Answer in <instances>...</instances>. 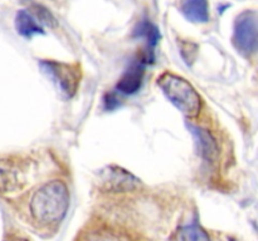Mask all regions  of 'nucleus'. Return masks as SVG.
<instances>
[{
    "mask_svg": "<svg viewBox=\"0 0 258 241\" xmlns=\"http://www.w3.org/2000/svg\"><path fill=\"white\" fill-rule=\"evenodd\" d=\"M233 44L243 55H251L257 49V17L253 12H244L237 18Z\"/></svg>",
    "mask_w": 258,
    "mask_h": 241,
    "instance_id": "4",
    "label": "nucleus"
},
{
    "mask_svg": "<svg viewBox=\"0 0 258 241\" xmlns=\"http://www.w3.org/2000/svg\"><path fill=\"white\" fill-rule=\"evenodd\" d=\"M136 34L139 37L145 38L148 44L150 47H154V45L158 44L159 38H160V33H159V29L154 24H151L150 22H143L139 24L138 29H136Z\"/></svg>",
    "mask_w": 258,
    "mask_h": 241,
    "instance_id": "10",
    "label": "nucleus"
},
{
    "mask_svg": "<svg viewBox=\"0 0 258 241\" xmlns=\"http://www.w3.org/2000/svg\"><path fill=\"white\" fill-rule=\"evenodd\" d=\"M183 241H211L208 233L197 223L186 226L181 232Z\"/></svg>",
    "mask_w": 258,
    "mask_h": 241,
    "instance_id": "11",
    "label": "nucleus"
},
{
    "mask_svg": "<svg viewBox=\"0 0 258 241\" xmlns=\"http://www.w3.org/2000/svg\"><path fill=\"white\" fill-rule=\"evenodd\" d=\"M190 128H191V132H193L197 137V143H198L201 155L204 156L207 160H213V157L217 153V146L213 138H212L211 135L207 133L204 130H201V128H194V127H190Z\"/></svg>",
    "mask_w": 258,
    "mask_h": 241,
    "instance_id": "8",
    "label": "nucleus"
},
{
    "mask_svg": "<svg viewBox=\"0 0 258 241\" xmlns=\"http://www.w3.org/2000/svg\"><path fill=\"white\" fill-rule=\"evenodd\" d=\"M40 69L66 97L70 98L75 94L81 77L77 68L63 63L44 60L40 62Z\"/></svg>",
    "mask_w": 258,
    "mask_h": 241,
    "instance_id": "3",
    "label": "nucleus"
},
{
    "mask_svg": "<svg viewBox=\"0 0 258 241\" xmlns=\"http://www.w3.org/2000/svg\"><path fill=\"white\" fill-rule=\"evenodd\" d=\"M158 85L181 113L188 117L198 114L202 104L201 97L188 80L171 73H164L159 77Z\"/></svg>",
    "mask_w": 258,
    "mask_h": 241,
    "instance_id": "2",
    "label": "nucleus"
},
{
    "mask_svg": "<svg viewBox=\"0 0 258 241\" xmlns=\"http://www.w3.org/2000/svg\"><path fill=\"white\" fill-rule=\"evenodd\" d=\"M15 28L18 33L25 38H30L35 34H43V29L39 25V23L35 20L30 13L27 10H20L15 18Z\"/></svg>",
    "mask_w": 258,
    "mask_h": 241,
    "instance_id": "7",
    "label": "nucleus"
},
{
    "mask_svg": "<svg viewBox=\"0 0 258 241\" xmlns=\"http://www.w3.org/2000/svg\"><path fill=\"white\" fill-rule=\"evenodd\" d=\"M68 207V190L60 181L40 187L30 201V211L38 222L50 225L62 220Z\"/></svg>",
    "mask_w": 258,
    "mask_h": 241,
    "instance_id": "1",
    "label": "nucleus"
},
{
    "mask_svg": "<svg viewBox=\"0 0 258 241\" xmlns=\"http://www.w3.org/2000/svg\"><path fill=\"white\" fill-rule=\"evenodd\" d=\"M146 62H148V58L141 57L134 63H131L130 67L127 68V70L123 73V75L118 80L116 89L123 94H134V93L138 92L143 84Z\"/></svg>",
    "mask_w": 258,
    "mask_h": 241,
    "instance_id": "5",
    "label": "nucleus"
},
{
    "mask_svg": "<svg viewBox=\"0 0 258 241\" xmlns=\"http://www.w3.org/2000/svg\"><path fill=\"white\" fill-rule=\"evenodd\" d=\"M181 13L193 23H207L209 20L208 0H181Z\"/></svg>",
    "mask_w": 258,
    "mask_h": 241,
    "instance_id": "6",
    "label": "nucleus"
},
{
    "mask_svg": "<svg viewBox=\"0 0 258 241\" xmlns=\"http://www.w3.org/2000/svg\"><path fill=\"white\" fill-rule=\"evenodd\" d=\"M13 241H25V240H13Z\"/></svg>",
    "mask_w": 258,
    "mask_h": 241,
    "instance_id": "13",
    "label": "nucleus"
},
{
    "mask_svg": "<svg viewBox=\"0 0 258 241\" xmlns=\"http://www.w3.org/2000/svg\"><path fill=\"white\" fill-rule=\"evenodd\" d=\"M82 241H131L126 233L111 228H100L92 230L86 233Z\"/></svg>",
    "mask_w": 258,
    "mask_h": 241,
    "instance_id": "9",
    "label": "nucleus"
},
{
    "mask_svg": "<svg viewBox=\"0 0 258 241\" xmlns=\"http://www.w3.org/2000/svg\"><path fill=\"white\" fill-rule=\"evenodd\" d=\"M34 9H35V14H37L38 19H39L40 22L44 23V24H47V25H49V27H53V25L55 24L54 18L52 17V14H50L47 9L38 7V5L34 8Z\"/></svg>",
    "mask_w": 258,
    "mask_h": 241,
    "instance_id": "12",
    "label": "nucleus"
}]
</instances>
